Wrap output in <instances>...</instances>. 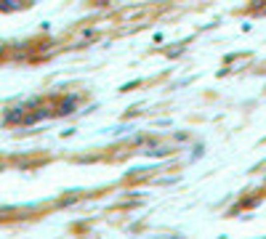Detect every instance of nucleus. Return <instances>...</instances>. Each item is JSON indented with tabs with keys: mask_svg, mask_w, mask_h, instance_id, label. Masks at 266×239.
I'll list each match as a JSON object with an SVG mask.
<instances>
[{
	"mask_svg": "<svg viewBox=\"0 0 266 239\" xmlns=\"http://www.w3.org/2000/svg\"><path fill=\"white\" fill-rule=\"evenodd\" d=\"M75 104H77V99L75 96H67V99L61 101V109H59V114H69L75 109Z\"/></svg>",
	"mask_w": 266,
	"mask_h": 239,
	"instance_id": "nucleus-1",
	"label": "nucleus"
},
{
	"mask_svg": "<svg viewBox=\"0 0 266 239\" xmlns=\"http://www.w3.org/2000/svg\"><path fill=\"white\" fill-rule=\"evenodd\" d=\"M19 0H0V11H16L19 8Z\"/></svg>",
	"mask_w": 266,
	"mask_h": 239,
	"instance_id": "nucleus-2",
	"label": "nucleus"
},
{
	"mask_svg": "<svg viewBox=\"0 0 266 239\" xmlns=\"http://www.w3.org/2000/svg\"><path fill=\"white\" fill-rule=\"evenodd\" d=\"M16 120H22V109H14V112L5 114V122H16Z\"/></svg>",
	"mask_w": 266,
	"mask_h": 239,
	"instance_id": "nucleus-3",
	"label": "nucleus"
}]
</instances>
